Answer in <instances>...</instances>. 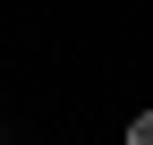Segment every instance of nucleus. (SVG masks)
Instances as JSON below:
<instances>
[{
	"instance_id": "obj_1",
	"label": "nucleus",
	"mask_w": 153,
	"mask_h": 145,
	"mask_svg": "<svg viewBox=\"0 0 153 145\" xmlns=\"http://www.w3.org/2000/svg\"><path fill=\"white\" fill-rule=\"evenodd\" d=\"M128 145H153V111H136V120H128Z\"/></svg>"
}]
</instances>
